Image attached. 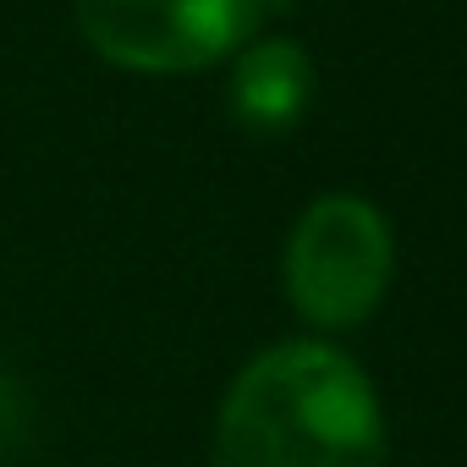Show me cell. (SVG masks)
I'll list each match as a JSON object with an SVG mask.
<instances>
[{
  "label": "cell",
  "mask_w": 467,
  "mask_h": 467,
  "mask_svg": "<svg viewBox=\"0 0 467 467\" xmlns=\"http://www.w3.org/2000/svg\"><path fill=\"white\" fill-rule=\"evenodd\" d=\"M385 456L374 385L325 341L259 352L214 418V467H385Z\"/></svg>",
  "instance_id": "obj_1"
},
{
  "label": "cell",
  "mask_w": 467,
  "mask_h": 467,
  "mask_svg": "<svg viewBox=\"0 0 467 467\" xmlns=\"http://www.w3.org/2000/svg\"><path fill=\"white\" fill-rule=\"evenodd\" d=\"M396 270L390 225L358 192H325L303 209L286 243V297L319 330L363 325Z\"/></svg>",
  "instance_id": "obj_2"
},
{
  "label": "cell",
  "mask_w": 467,
  "mask_h": 467,
  "mask_svg": "<svg viewBox=\"0 0 467 467\" xmlns=\"http://www.w3.org/2000/svg\"><path fill=\"white\" fill-rule=\"evenodd\" d=\"M265 0H78L83 39L127 72H198L243 50Z\"/></svg>",
  "instance_id": "obj_3"
},
{
  "label": "cell",
  "mask_w": 467,
  "mask_h": 467,
  "mask_svg": "<svg viewBox=\"0 0 467 467\" xmlns=\"http://www.w3.org/2000/svg\"><path fill=\"white\" fill-rule=\"evenodd\" d=\"M308 99H314V61L292 39L254 45L237 61V72H231V110H237V121L248 132H259V138L292 132Z\"/></svg>",
  "instance_id": "obj_4"
},
{
  "label": "cell",
  "mask_w": 467,
  "mask_h": 467,
  "mask_svg": "<svg viewBox=\"0 0 467 467\" xmlns=\"http://www.w3.org/2000/svg\"><path fill=\"white\" fill-rule=\"evenodd\" d=\"M23 429H28V407L12 385H0V456H12L23 445Z\"/></svg>",
  "instance_id": "obj_5"
}]
</instances>
